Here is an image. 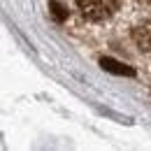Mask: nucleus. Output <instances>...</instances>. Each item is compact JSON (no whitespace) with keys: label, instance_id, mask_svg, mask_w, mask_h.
Returning a JSON list of instances; mask_svg holds the SVG:
<instances>
[{"label":"nucleus","instance_id":"1","mask_svg":"<svg viewBox=\"0 0 151 151\" xmlns=\"http://www.w3.org/2000/svg\"><path fill=\"white\" fill-rule=\"evenodd\" d=\"M77 9L86 21H100L112 19L119 9V0H77Z\"/></svg>","mask_w":151,"mask_h":151},{"label":"nucleus","instance_id":"2","mask_svg":"<svg viewBox=\"0 0 151 151\" xmlns=\"http://www.w3.org/2000/svg\"><path fill=\"white\" fill-rule=\"evenodd\" d=\"M132 42L139 51H151V21H142L132 28Z\"/></svg>","mask_w":151,"mask_h":151},{"label":"nucleus","instance_id":"3","mask_svg":"<svg viewBox=\"0 0 151 151\" xmlns=\"http://www.w3.org/2000/svg\"><path fill=\"white\" fill-rule=\"evenodd\" d=\"M51 14H54V17L60 21L65 14H68V12H63V5H60V2H51Z\"/></svg>","mask_w":151,"mask_h":151},{"label":"nucleus","instance_id":"4","mask_svg":"<svg viewBox=\"0 0 151 151\" xmlns=\"http://www.w3.org/2000/svg\"><path fill=\"white\" fill-rule=\"evenodd\" d=\"M135 2H137V5H149L151 0H135Z\"/></svg>","mask_w":151,"mask_h":151}]
</instances>
